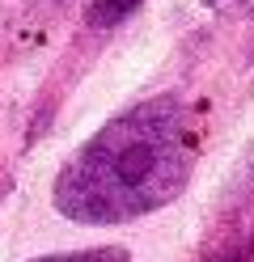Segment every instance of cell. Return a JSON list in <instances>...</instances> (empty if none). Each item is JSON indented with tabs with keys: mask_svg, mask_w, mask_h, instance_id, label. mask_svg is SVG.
<instances>
[{
	"mask_svg": "<svg viewBox=\"0 0 254 262\" xmlns=\"http://www.w3.org/2000/svg\"><path fill=\"white\" fill-rule=\"evenodd\" d=\"M199 161L195 119L182 97L157 93L102 123L64 161L51 203L64 220L110 228L152 216L191 186Z\"/></svg>",
	"mask_w": 254,
	"mask_h": 262,
	"instance_id": "6da1fadb",
	"label": "cell"
},
{
	"mask_svg": "<svg viewBox=\"0 0 254 262\" xmlns=\"http://www.w3.org/2000/svg\"><path fill=\"white\" fill-rule=\"evenodd\" d=\"M140 5H144V0H89L85 21H89L93 30H110V26H119L123 17H131Z\"/></svg>",
	"mask_w": 254,
	"mask_h": 262,
	"instance_id": "7a4b0ae2",
	"label": "cell"
},
{
	"mask_svg": "<svg viewBox=\"0 0 254 262\" xmlns=\"http://www.w3.org/2000/svg\"><path fill=\"white\" fill-rule=\"evenodd\" d=\"M30 262H135L123 245H97V250H72V254H43Z\"/></svg>",
	"mask_w": 254,
	"mask_h": 262,
	"instance_id": "3957f363",
	"label": "cell"
},
{
	"mask_svg": "<svg viewBox=\"0 0 254 262\" xmlns=\"http://www.w3.org/2000/svg\"><path fill=\"white\" fill-rule=\"evenodd\" d=\"M212 13H229V17H254V0H199Z\"/></svg>",
	"mask_w": 254,
	"mask_h": 262,
	"instance_id": "277c9868",
	"label": "cell"
},
{
	"mask_svg": "<svg viewBox=\"0 0 254 262\" xmlns=\"http://www.w3.org/2000/svg\"><path fill=\"white\" fill-rule=\"evenodd\" d=\"M220 262H254V237H246V241L229 245V250H225V258H220Z\"/></svg>",
	"mask_w": 254,
	"mask_h": 262,
	"instance_id": "5b68a950",
	"label": "cell"
},
{
	"mask_svg": "<svg viewBox=\"0 0 254 262\" xmlns=\"http://www.w3.org/2000/svg\"><path fill=\"white\" fill-rule=\"evenodd\" d=\"M237 182L242 186H254V140H250V148L242 157V169H237Z\"/></svg>",
	"mask_w": 254,
	"mask_h": 262,
	"instance_id": "8992f818",
	"label": "cell"
}]
</instances>
